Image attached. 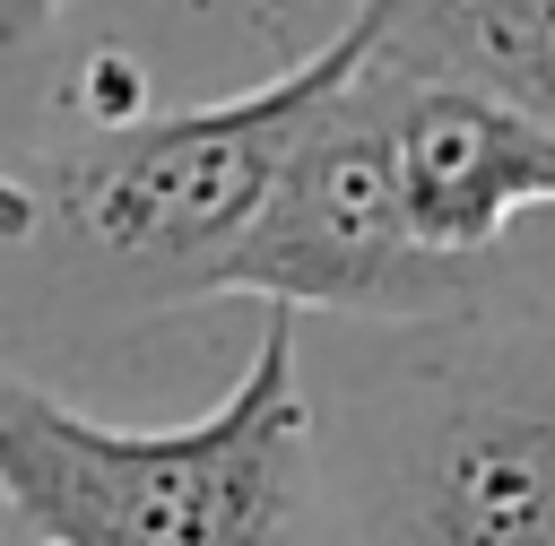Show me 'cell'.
<instances>
[{
  "instance_id": "obj_1",
  "label": "cell",
  "mask_w": 555,
  "mask_h": 546,
  "mask_svg": "<svg viewBox=\"0 0 555 546\" xmlns=\"http://www.w3.org/2000/svg\"><path fill=\"white\" fill-rule=\"evenodd\" d=\"M0 511L35 546H321V451L295 312L208 416L104 425L0 364Z\"/></svg>"
},
{
  "instance_id": "obj_2",
  "label": "cell",
  "mask_w": 555,
  "mask_h": 546,
  "mask_svg": "<svg viewBox=\"0 0 555 546\" xmlns=\"http://www.w3.org/2000/svg\"><path fill=\"white\" fill-rule=\"evenodd\" d=\"M373 61V9L356 0L330 43L286 61L278 78L182 104V113H130L87 121L35 191V243H61L78 277L130 295V303H191L217 295L234 243L251 234L278 156L295 121Z\"/></svg>"
},
{
  "instance_id": "obj_3",
  "label": "cell",
  "mask_w": 555,
  "mask_h": 546,
  "mask_svg": "<svg viewBox=\"0 0 555 546\" xmlns=\"http://www.w3.org/2000/svg\"><path fill=\"white\" fill-rule=\"evenodd\" d=\"M356 546H555V321L425 329Z\"/></svg>"
},
{
  "instance_id": "obj_4",
  "label": "cell",
  "mask_w": 555,
  "mask_h": 546,
  "mask_svg": "<svg viewBox=\"0 0 555 546\" xmlns=\"http://www.w3.org/2000/svg\"><path fill=\"white\" fill-rule=\"evenodd\" d=\"M217 295H251L269 312H356V321H486V286L434 269L408 243L399 173H390V95L364 61L338 78L286 139L278 182L234 243Z\"/></svg>"
},
{
  "instance_id": "obj_5",
  "label": "cell",
  "mask_w": 555,
  "mask_h": 546,
  "mask_svg": "<svg viewBox=\"0 0 555 546\" xmlns=\"http://www.w3.org/2000/svg\"><path fill=\"white\" fill-rule=\"evenodd\" d=\"M382 95H390V173H399L408 243L434 269L494 286L512 217L555 208V130L520 121L494 95L425 87L390 69H382Z\"/></svg>"
},
{
  "instance_id": "obj_6",
  "label": "cell",
  "mask_w": 555,
  "mask_h": 546,
  "mask_svg": "<svg viewBox=\"0 0 555 546\" xmlns=\"http://www.w3.org/2000/svg\"><path fill=\"white\" fill-rule=\"evenodd\" d=\"M373 69L468 87L555 130V0H364Z\"/></svg>"
},
{
  "instance_id": "obj_7",
  "label": "cell",
  "mask_w": 555,
  "mask_h": 546,
  "mask_svg": "<svg viewBox=\"0 0 555 546\" xmlns=\"http://www.w3.org/2000/svg\"><path fill=\"white\" fill-rule=\"evenodd\" d=\"M52 17H61V0H0V95L35 69V52L52 43Z\"/></svg>"
},
{
  "instance_id": "obj_8",
  "label": "cell",
  "mask_w": 555,
  "mask_h": 546,
  "mask_svg": "<svg viewBox=\"0 0 555 546\" xmlns=\"http://www.w3.org/2000/svg\"><path fill=\"white\" fill-rule=\"evenodd\" d=\"M0 243H35V182L0 173Z\"/></svg>"
},
{
  "instance_id": "obj_9",
  "label": "cell",
  "mask_w": 555,
  "mask_h": 546,
  "mask_svg": "<svg viewBox=\"0 0 555 546\" xmlns=\"http://www.w3.org/2000/svg\"><path fill=\"white\" fill-rule=\"evenodd\" d=\"M61 9H69V0H61Z\"/></svg>"
}]
</instances>
